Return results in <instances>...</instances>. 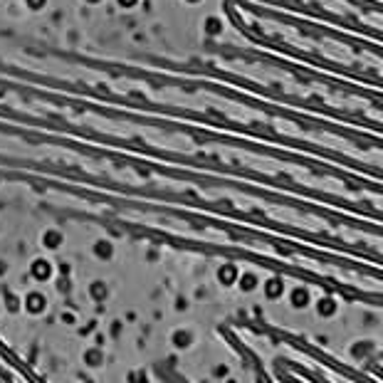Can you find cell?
<instances>
[{
	"instance_id": "cell-1",
	"label": "cell",
	"mask_w": 383,
	"mask_h": 383,
	"mask_svg": "<svg viewBox=\"0 0 383 383\" xmlns=\"http://www.w3.org/2000/svg\"><path fill=\"white\" fill-rule=\"evenodd\" d=\"M25 3H28L30 10H42L47 5V0H25Z\"/></svg>"
},
{
	"instance_id": "cell-2",
	"label": "cell",
	"mask_w": 383,
	"mask_h": 383,
	"mask_svg": "<svg viewBox=\"0 0 383 383\" xmlns=\"http://www.w3.org/2000/svg\"><path fill=\"white\" fill-rule=\"evenodd\" d=\"M119 5H124V8H131V5H136V0H119Z\"/></svg>"
},
{
	"instance_id": "cell-3",
	"label": "cell",
	"mask_w": 383,
	"mask_h": 383,
	"mask_svg": "<svg viewBox=\"0 0 383 383\" xmlns=\"http://www.w3.org/2000/svg\"><path fill=\"white\" fill-rule=\"evenodd\" d=\"M87 3H99V0H87Z\"/></svg>"
}]
</instances>
